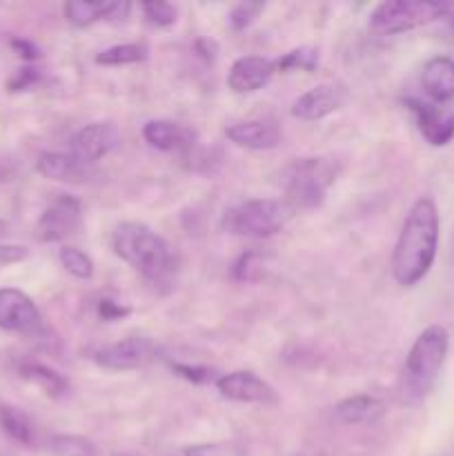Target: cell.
<instances>
[{
    "instance_id": "obj_4",
    "label": "cell",
    "mask_w": 454,
    "mask_h": 456,
    "mask_svg": "<svg viewBox=\"0 0 454 456\" xmlns=\"http://www.w3.org/2000/svg\"><path fill=\"white\" fill-rule=\"evenodd\" d=\"M338 163L328 156L301 159L292 163L285 172V205L289 209H314L325 200L329 187L336 183Z\"/></svg>"
},
{
    "instance_id": "obj_9",
    "label": "cell",
    "mask_w": 454,
    "mask_h": 456,
    "mask_svg": "<svg viewBox=\"0 0 454 456\" xmlns=\"http://www.w3.org/2000/svg\"><path fill=\"white\" fill-rule=\"evenodd\" d=\"M0 330L18 334H36L43 330V314L22 289H0Z\"/></svg>"
},
{
    "instance_id": "obj_13",
    "label": "cell",
    "mask_w": 454,
    "mask_h": 456,
    "mask_svg": "<svg viewBox=\"0 0 454 456\" xmlns=\"http://www.w3.org/2000/svg\"><path fill=\"white\" fill-rule=\"evenodd\" d=\"M347 101V92L336 83H323L316 85V87L307 89L305 94L296 98L292 102V116L298 120H307V123H314V120L325 118V116L334 114V111L341 110Z\"/></svg>"
},
{
    "instance_id": "obj_2",
    "label": "cell",
    "mask_w": 454,
    "mask_h": 456,
    "mask_svg": "<svg viewBox=\"0 0 454 456\" xmlns=\"http://www.w3.org/2000/svg\"><path fill=\"white\" fill-rule=\"evenodd\" d=\"M114 254L154 285H165L174 274L176 258L167 240L145 223L125 221L111 234Z\"/></svg>"
},
{
    "instance_id": "obj_26",
    "label": "cell",
    "mask_w": 454,
    "mask_h": 456,
    "mask_svg": "<svg viewBox=\"0 0 454 456\" xmlns=\"http://www.w3.org/2000/svg\"><path fill=\"white\" fill-rule=\"evenodd\" d=\"M49 450L56 456H96V445L85 436L58 435L49 439Z\"/></svg>"
},
{
    "instance_id": "obj_37",
    "label": "cell",
    "mask_w": 454,
    "mask_h": 456,
    "mask_svg": "<svg viewBox=\"0 0 454 456\" xmlns=\"http://www.w3.org/2000/svg\"><path fill=\"white\" fill-rule=\"evenodd\" d=\"M120 456H127V454H120Z\"/></svg>"
},
{
    "instance_id": "obj_20",
    "label": "cell",
    "mask_w": 454,
    "mask_h": 456,
    "mask_svg": "<svg viewBox=\"0 0 454 456\" xmlns=\"http://www.w3.org/2000/svg\"><path fill=\"white\" fill-rule=\"evenodd\" d=\"M142 138L150 142L154 150L160 151H187L194 145V136L190 129L172 123V120H150L142 127Z\"/></svg>"
},
{
    "instance_id": "obj_32",
    "label": "cell",
    "mask_w": 454,
    "mask_h": 456,
    "mask_svg": "<svg viewBox=\"0 0 454 456\" xmlns=\"http://www.w3.org/2000/svg\"><path fill=\"white\" fill-rule=\"evenodd\" d=\"M27 254L29 252H27V248H22V245H0V265L25 261Z\"/></svg>"
},
{
    "instance_id": "obj_25",
    "label": "cell",
    "mask_w": 454,
    "mask_h": 456,
    "mask_svg": "<svg viewBox=\"0 0 454 456\" xmlns=\"http://www.w3.org/2000/svg\"><path fill=\"white\" fill-rule=\"evenodd\" d=\"M172 456H247V450L236 441H214V444L185 445Z\"/></svg>"
},
{
    "instance_id": "obj_1",
    "label": "cell",
    "mask_w": 454,
    "mask_h": 456,
    "mask_svg": "<svg viewBox=\"0 0 454 456\" xmlns=\"http://www.w3.org/2000/svg\"><path fill=\"white\" fill-rule=\"evenodd\" d=\"M441 218L436 203L430 196H421L409 208L401 234L392 252V276L403 288L421 283L432 270L439 249Z\"/></svg>"
},
{
    "instance_id": "obj_3",
    "label": "cell",
    "mask_w": 454,
    "mask_h": 456,
    "mask_svg": "<svg viewBox=\"0 0 454 456\" xmlns=\"http://www.w3.org/2000/svg\"><path fill=\"white\" fill-rule=\"evenodd\" d=\"M450 350V334L443 325H430L412 343L401 372V401L421 405L434 387Z\"/></svg>"
},
{
    "instance_id": "obj_21",
    "label": "cell",
    "mask_w": 454,
    "mask_h": 456,
    "mask_svg": "<svg viewBox=\"0 0 454 456\" xmlns=\"http://www.w3.org/2000/svg\"><path fill=\"white\" fill-rule=\"evenodd\" d=\"M20 377L27 379L29 383H34V386H38L45 395L53 396V399L65 396L67 392H69V381H67L62 374L53 372L52 368H45V365L40 363L20 365Z\"/></svg>"
},
{
    "instance_id": "obj_29",
    "label": "cell",
    "mask_w": 454,
    "mask_h": 456,
    "mask_svg": "<svg viewBox=\"0 0 454 456\" xmlns=\"http://www.w3.org/2000/svg\"><path fill=\"white\" fill-rule=\"evenodd\" d=\"M141 9L145 20L154 27H169L176 20V7L169 3H142Z\"/></svg>"
},
{
    "instance_id": "obj_12",
    "label": "cell",
    "mask_w": 454,
    "mask_h": 456,
    "mask_svg": "<svg viewBox=\"0 0 454 456\" xmlns=\"http://www.w3.org/2000/svg\"><path fill=\"white\" fill-rule=\"evenodd\" d=\"M216 390L223 399L236 401V403H274L276 392L265 379L258 377L249 370H236V372L223 374L216 379Z\"/></svg>"
},
{
    "instance_id": "obj_5",
    "label": "cell",
    "mask_w": 454,
    "mask_h": 456,
    "mask_svg": "<svg viewBox=\"0 0 454 456\" xmlns=\"http://www.w3.org/2000/svg\"><path fill=\"white\" fill-rule=\"evenodd\" d=\"M292 209L285 205V200L280 203L274 199H254L227 209L221 225L227 234L243 239H270L283 230Z\"/></svg>"
},
{
    "instance_id": "obj_38",
    "label": "cell",
    "mask_w": 454,
    "mask_h": 456,
    "mask_svg": "<svg viewBox=\"0 0 454 456\" xmlns=\"http://www.w3.org/2000/svg\"><path fill=\"white\" fill-rule=\"evenodd\" d=\"M452 22H454V18H452Z\"/></svg>"
},
{
    "instance_id": "obj_6",
    "label": "cell",
    "mask_w": 454,
    "mask_h": 456,
    "mask_svg": "<svg viewBox=\"0 0 454 456\" xmlns=\"http://www.w3.org/2000/svg\"><path fill=\"white\" fill-rule=\"evenodd\" d=\"M450 12L452 4L441 0H387L377 4L369 16V27L377 34L394 36L439 20Z\"/></svg>"
},
{
    "instance_id": "obj_24",
    "label": "cell",
    "mask_w": 454,
    "mask_h": 456,
    "mask_svg": "<svg viewBox=\"0 0 454 456\" xmlns=\"http://www.w3.org/2000/svg\"><path fill=\"white\" fill-rule=\"evenodd\" d=\"M58 258H61L62 267L69 272L71 276L80 281H89L93 276V261L83 252V249L74 248V245H62L58 249Z\"/></svg>"
},
{
    "instance_id": "obj_36",
    "label": "cell",
    "mask_w": 454,
    "mask_h": 456,
    "mask_svg": "<svg viewBox=\"0 0 454 456\" xmlns=\"http://www.w3.org/2000/svg\"><path fill=\"white\" fill-rule=\"evenodd\" d=\"M4 234H7V223H4V221H0V239H3Z\"/></svg>"
},
{
    "instance_id": "obj_35",
    "label": "cell",
    "mask_w": 454,
    "mask_h": 456,
    "mask_svg": "<svg viewBox=\"0 0 454 456\" xmlns=\"http://www.w3.org/2000/svg\"><path fill=\"white\" fill-rule=\"evenodd\" d=\"M12 45L18 49V52H20L22 58H27V61H34V58L40 56L38 49H36L31 43H27V40H13Z\"/></svg>"
},
{
    "instance_id": "obj_14",
    "label": "cell",
    "mask_w": 454,
    "mask_h": 456,
    "mask_svg": "<svg viewBox=\"0 0 454 456\" xmlns=\"http://www.w3.org/2000/svg\"><path fill=\"white\" fill-rule=\"evenodd\" d=\"M276 65L263 56H243L227 71V85L234 94H254L270 83Z\"/></svg>"
},
{
    "instance_id": "obj_10",
    "label": "cell",
    "mask_w": 454,
    "mask_h": 456,
    "mask_svg": "<svg viewBox=\"0 0 454 456\" xmlns=\"http://www.w3.org/2000/svg\"><path fill=\"white\" fill-rule=\"evenodd\" d=\"M405 107L412 111L421 136L432 147H445L454 138V110L439 107L421 98H405Z\"/></svg>"
},
{
    "instance_id": "obj_17",
    "label": "cell",
    "mask_w": 454,
    "mask_h": 456,
    "mask_svg": "<svg viewBox=\"0 0 454 456\" xmlns=\"http://www.w3.org/2000/svg\"><path fill=\"white\" fill-rule=\"evenodd\" d=\"M225 136L230 138L234 145L254 151L274 150L280 142L279 127L267 123V120H247V123L230 125V127L225 129Z\"/></svg>"
},
{
    "instance_id": "obj_34",
    "label": "cell",
    "mask_w": 454,
    "mask_h": 456,
    "mask_svg": "<svg viewBox=\"0 0 454 456\" xmlns=\"http://www.w3.org/2000/svg\"><path fill=\"white\" fill-rule=\"evenodd\" d=\"M98 312H101V316L102 319H107V321H111V319H118V316H125V314H129V310L127 307H120V305H116L114 301H101V307H98Z\"/></svg>"
},
{
    "instance_id": "obj_15",
    "label": "cell",
    "mask_w": 454,
    "mask_h": 456,
    "mask_svg": "<svg viewBox=\"0 0 454 456\" xmlns=\"http://www.w3.org/2000/svg\"><path fill=\"white\" fill-rule=\"evenodd\" d=\"M36 167L49 181L74 183V185L89 181L93 176L92 165L80 163L69 151H45V154L38 156Z\"/></svg>"
},
{
    "instance_id": "obj_18",
    "label": "cell",
    "mask_w": 454,
    "mask_h": 456,
    "mask_svg": "<svg viewBox=\"0 0 454 456\" xmlns=\"http://www.w3.org/2000/svg\"><path fill=\"white\" fill-rule=\"evenodd\" d=\"M421 85L423 92L427 94V98H432V102H443L452 101L454 98V58L448 56H436L430 58L423 67L421 74Z\"/></svg>"
},
{
    "instance_id": "obj_16",
    "label": "cell",
    "mask_w": 454,
    "mask_h": 456,
    "mask_svg": "<svg viewBox=\"0 0 454 456\" xmlns=\"http://www.w3.org/2000/svg\"><path fill=\"white\" fill-rule=\"evenodd\" d=\"M129 13V3L118 0H71L65 4V16L71 25L89 27L101 20H123Z\"/></svg>"
},
{
    "instance_id": "obj_19",
    "label": "cell",
    "mask_w": 454,
    "mask_h": 456,
    "mask_svg": "<svg viewBox=\"0 0 454 456\" xmlns=\"http://www.w3.org/2000/svg\"><path fill=\"white\" fill-rule=\"evenodd\" d=\"M385 417V403L377 396H347L334 408V419L343 426H372Z\"/></svg>"
},
{
    "instance_id": "obj_22",
    "label": "cell",
    "mask_w": 454,
    "mask_h": 456,
    "mask_svg": "<svg viewBox=\"0 0 454 456\" xmlns=\"http://www.w3.org/2000/svg\"><path fill=\"white\" fill-rule=\"evenodd\" d=\"M0 428L7 436L22 445H29L34 439V430H31V421L22 410L12 408V405H0Z\"/></svg>"
},
{
    "instance_id": "obj_8",
    "label": "cell",
    "mask_w": 454,
    "mask_h": 456,
    "mask_svg": "<svg viewBox=\"0 0 454 456\" xmlns=\"http://www.w3.org/2000/svg\"><path fill=\"white\" fill-rule=\"evenodd\" d=\"M118 127L114 123H109V120H96V123H89L85 127H80L71 136L69 154L76 156L80 163L93 165L101 159H105L107 154H111L118 147Z\"/></svg>"
},
{
    "instance_id": "obj_23",
    "label": "cell",
    "mask_w": 454,
    "mask_h": 456,
    "mask_svg": "<svg viewBox=\"0 0 454 456\" xmlns=\"http://www.w3.org/2000/svg\"><path fill=\"white\" fill-rule=\"evenodd\" d=\"M147 58V47L141 43H125L114 45V47L102 49L96 56L98 65L105 67H120V65H134V62H142Z\"/></svg>"
},
{
    "instance_id": "obj_11",
    "label": "cell",
    "mask_w": 454,
    "mask_h": 456,
    "mask_svg": "<svg viewBox=\"0 0 454 456\" xmlns=\"http://www.w3.org/2000/svg\"><path fill=\"white\" fill-rule=\"evenodd\" d=\"M156 354H158V347L154 346V341L142 337H127L123 341L101 347L93 361L105 370H118L120 372V370L142 368V365L151 363Z\"/></svg>"
},
{
    "instance_id": "obj_27",
    "label": "cell",
    "mask_w": 454,
    "mask_h": 456,
    "mask_svg": "<svg viewBox=\"0 0 454 456\" xmlns=\"http://www.w3.org/2000/svg\"><path fill=\"white\" fill-rule=\"evenodd\" d=\"M280 71H314L319 67V52L314 47H298L274 62Z\"/></svg>"
},
{
    "instance_id": "obj_28",
    "label": "cell",
    "mask_w": 454,
    "mask_h": 456,
    "mask_svg": "<svg viewBox=\"0 0 454 456\" xmlns=\"http://www.w3.org/2000/svg\"><path fill=\"white\" fill-rule=\"evenodd\" d=\"M231 276H234L236 281H240V283H254V281L261 279L263 276L261 254H254V252L243 254V256L234 263V267H231Z\"/></svg>"
},
{
    "instance_id": "obj_31",
    "label": "cell",
    "mask_w": 454,
    "mask_h": 456,
    "mask_svg": "<svg viewBox=\"0 0 454 456\" xmlns=\"http://www.w3.org/2000/svg\"><path fill=\"white\" fill-rule=\"evenodd\" d=\"M172 370L174 372L178 374V377H182V379H187V381H191V383H207L209 379H212V370H207V368H199V365H172Z\"/></svg>"
},
{
    "instance_id": "obj_33",
    "label": "cell",
    "mask_w": 454,
    "mask_h": 456,
    "mask_svg": "<svg viewBox=\"0 0 454 456\" xmlns=\"http://www.w3.org/2000/svg\"><path fill=\"white\" fill-rule=\"evenodd\" d=\"M38 80V71L36 69H20L18 71L16 78L9 83V87H12V92H20V89H29L31 85Z\"/></svg>"
},
{
    "instance_id": "obj_7",
    "label": "cell",
    "mask_w": 454,
    "mask_h": 456,
    "mask_svg": "<svg viewBox=\"0 0 454 456\" xmlns=\"http://www.w3.org/2000/svg\"><path fill=\"white\" fill-rule=\"evenodd\" d=\"M83 225V203L71 194H58L40 214L36 236L43 243H61Z\"/></svg>"
},
{
    "instance_id": "obj_30",
    "label": "cell",
    "mask_w": 454,
    "mask_h": 456,
    "mask_svg": "<svg viewBox=\"0 0 454 456\" xmlns=\"http://www.w3.org/2000/svg\"><path fill=\"white\" fill-rule=\"evenodd\" d=\"M263 12L261 3H240L231 9L230 13V25L234 31H243L252 25L254 20L258 18V13Z\"/></svg>"
}]
</instances>
